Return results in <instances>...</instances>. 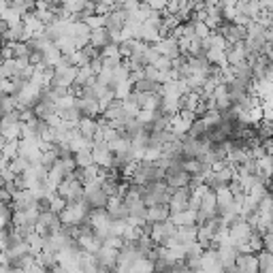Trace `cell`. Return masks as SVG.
<instances>
[{
	"label": "cell",
	"mask_w": 273,
	"mask_h": 273,
	"mask_svg": "<svg viewBox=\"0 0 273 273\" xmlns=\"http://www.w3.org/2000/svg\"><path fill=\"white\" fill-rule=\"evenodd\" d=\"M88 211H90V205H88L86 197L75 199V201H68V203L64 205V209L58 214L60 224H62V226L82 224V222L86 220V216H88Z\"/></svg>",
	"instance_id": "1"
},
{
	"label": "cell",
	"mask_w": 273,
	"mask_h": 273,
	"mask_svg": "<svg viewBox=\"0 0 273 273\" xmlns=\"http://www.w3.org/2000/svg\"><path fill=\"white\" fill-rule=\"evenodd\" d=\"M56 192L60 197H62L66 203L68 201H75V199H82L84 197V188H82V181H79L73 173H68V175H64V179L58 184V188H56Z\"/></svg>",
	"instance_id": "2"
},
{
	"label": "cell",
	"mask_w": 273,
	"mask_h": 273,
	"mask_svg": "<svg viewBox=\"0 0 273 273\" xmlns=\"http://www.w3.org/2000/svg\"><path fill=\"white\" fill-rule=\"evenodd\" d=\"M90 154H92V163L98 167L107 169L113 165V151L107 147V143H94L92 149H90Z\"/></svg>",
	"instance_id": "3"
},
{
	"label": "cell",
	"mask_w": 273,
	"mask_h": 273,
	"mask_svg": "<svg viewBox=\"0 0 273 273\" xmlns=\"http://www.w3.org/2000/svg\"><path fill=\"white\" fill-rule=\"evenodd\" d=\"M235 267H237L239 273H256L258 271L256 254H254V252H237Z\"/></svg>",
	"instance_id": "4"
},
{
	"label": "cell",
	"mask_w": 273,
	"mask_h": 273,
	"mask_svg": "<svg viewBox=\"0 0 273 273\" xmlns=\"http://www.w3.org/2000/svg\"><path fill=\"white\" fill-rule=\"evenodd\" d=\"M126 17H128V11L126 9H111V11L105 15V28L107 30H120L124 24H126Z\"/></svg>",
	"instance_id": "5"
},
{
	"label": "cell",
	"mask_w": 273,
	"mask_h": 273,
	"mask_svg": "<svg viewBox=\"0 0 273 273\" xmlns=\"http://www.w3.org/2000/svg\"><path fill=\"white\" fill-rule=\"evenodd\" d=\"M75 244L79 246V250H84V252H94L103 246V239H98L94 232H84V235H79L77 239H75Z\"/></svg>",
	"instance_id": "6"
},
{
	"label": "cell",
	"mask_w": 273,
	"mask_h": 273,
	"mask_svg": "<svg viewBox=\"0 0 273 273\" xmlns=\"http://www.w3.org/2000/svg\"><path fill=\"white\" fill-rule=\"evenodd\" d=\"M171 216L169 205L167 203H156V205H147L145 207V220L147 222H163Z\"/></svg>",
	"instance_id": "7"
},
{
	"label": "cell",
	"mask_w": 273,
	"mask_h": 273,
	"mask_svg": "<svg viewBox=\"0 0 273 273\" xmlns=\"http://www.w3.org/2000/svg\"><path fill=\"white\" fill-rule=\"evenodd\" d=\"M169 220L173 222L175 226H181V224H197V209H181V211H175V214H171Z\"/></svg>",
	"instance_id": "8"
},
{
	"label": "cell",
	"mask_w": 273,
	"mask_h": 273,
	"mask_svg": "<svg viewBox=\"0 0 273 273\" xmlns=\"http://www.w3.org/2000/svg\"><path fill=\"white\" fill-rule=\"evenodd\" d=\"M175 237L179 244H190V241H197V224H181L175 226Z\"/></svg>",
	"instance_id": "9"
},
{
	"label": "cell",
	"mask_w": 273,
	"mask_h": 273,
	"mask_svg": "<svg viewBox=\"0 0 273 273\" xmlns=\"http://www.w3.org/2000/svg\"><path fill=\"white\" fill-rule=\"evenodd\" d=\"M109 43V32H107V28H94V30H90V34H88V45H92L96 49H100L103 45Z\"/></svg>",
	"instance_id": "10"
},
{
	"label": "cell",
	"mask_w": 273,
	"mask_h": 273,
	"mask_svg": "<svg viewBox=\"0 0 273 273\" xmlns=\"http://www.w3.org/2000/svg\"><path fill=\"white\" fill-rule=\"evenodd\" d=\"M41 58H43V62L47 64V66H56L58 62H60V58H62V52L54 45V41L49 43V45H45L43 49H41Z\"/></svg>",
	"instance_id": "11"
},
{
	"label": "cell",
	"mask_w": 273,
	"mask_h": 273,
	"mask_svg": "<svg viewBox=\"0 0 273 273\" xmlns=\"http://www.w3.org/2000/svg\"><path fill=\"white\" fill-rule=\"evenodd\" d=\"M256 262L260 273H273V252L269 250H258L256 252Z\"/></svg>",
	"instance_id": "12"
},
{
	"label": "cell",
	"mask_w": 273,
	"mask_h": 273,
	"mask_svg": "<svg viewBox=\"0 0 273 273\" xmlns=\"http://www.w3.org/2000/svg\"><path fill=\"white\" fill-rule=\"evenodd\" d=\"M96 128H98L96 118H90V115H82V118H79L77 130H79V133H82L84 137H92V135L96 133Z\"/></svg>",
	"instance_id": "13"
},
{
	"label": "cell",
	"mask_w": 273,
	"mask_h": 273,
	"mask_svg": "<svg viewBox=\"0 0 273 273\" xmlns=\"http://www.w3.org/2000/svg\"><path fill=\"white\" fill-rule=\"evenodd\" d=\"M0 17L5 19L7 28H13V26H19V24H22V13L15 11V9H11V7H5L3 11H0Z\"/></svg>",
	"instance_id": "14"
},
{
	"label": "cell",
	"mask_w": 273,
	"mask_h": 273,
	"mask_svg": "<svg viewBox=\"0 0 273 273\" xmlns=\"http://www.w3.org/2000/svg\"><path fill=\"white\" fill-rule=\"evenodd\" d=\"M58 115L62 118V120H64V122H66L68 126H77L79 118H82V111H79L75 105H70V107L62 109V111H58Z\"/></svg>",
	"instance_id": "15"
},
{
	"label": "cell",
	"mask_w": 273,
	"mask_h": 273,
	"mask_svg": "<svg viewBox=\"0 0 273 273\" xmlns=\"http://www.w3.org/2000/svg\"><path fill=\"white\" fill-rule=\"evenodd\" d=\"M107 192L103 190V188H96L94 192H90V194L86 197V201H88V205L90 207H105L107 205Z\"/></svg>",
	"instance_id": "16"
},
{
	"label": "cell",
	"mask_w": 273,
	"mask_h": 273,
	"mask_svg": "<svg viewBox=\"0 0 273 273\" xmlns=\"http://www.w3.org/2000/svg\"><path fill=\"white\" fill-rule=\"evenodd\" d=\"M199 118L203 120L207 128H214V126H218L222 122V111L220 109H207L205 113H201Z\"/></svg>",
	"instance_id": "17"
},
{
	"label": "cell",
	"mask_w": 273,
	"mask_h": 273,
	"mask_svg": "<svg viewBox=\"0 0 273 273\" xmlns=\"http://www.w3.org/2000/svg\"><path fill=\"white\" fill-rule=\"evenodd\" d=\"M158 88H160V84L151 82L147 77H141L133 84V90H137V92H158Z\"/></svg>",
	"instance_id": "18"
},
{
	"label": "cell",
	"mask_w": 273,
	"mask_h": 273,
	"mask_svg": "<svg viewBox=\"0 0 273 273\" xmlns=\"http://www.w3.org/2000/svg\"><path fill=\"white\" fill-rule=\"evenodd\" d=\"M28 165H30V163H28V160H26L22 154H17V156H13L11 160H9V169H11L15 175H22L24 171L28 169Z\"/></svg>",
	"instance_id": "19"
},
{
	"label": "cell",
	"mask_w": 273,
	"mask_h": 273,
	"mask_svg": "<svg viewBox=\"0 0 273 273\" xmlns=\"http://www.w3.org/2000/svg\"><path fill=\"white\" fill-rule=\"evenodd\" d=\"M9 7L24 15L28 11H34V0H9Z\"/></svg>",
	"instance_id": "20"
},
{
	"label": "cell",
	"mask_w": 273,
	"mask_h": 273,
	"mask_svg": "<svg viewBox=\"0 0 273 273\" xmlns=\"http://www.w3.org/2000/svg\"><path fill=\"white\" fill-rule=\"evenodd\" d=\"M82 22L90 28V30H94V28H103L105 26V15H98V13H92V15H86L82 17Z\"/></svg>",
	"instance_id": "21"
},
{
	"label": "cell",
	"mask_w": 273,
	"mask_h": 273,
	"mask_svg": "<svg viewBox=\"0 0 273 273\" xmlns=\"http://www.w3.org/2000/svg\"><path fill=\"white\" fill-rule=\"evenodd\" d=\"M73 158H75V165H77V167H88V165H92V154H90V149L75 151Z\"/></svg>",
	"instance_id": "22"
},
{
	"label": "cell",
	"mask_w": 273,
	"mask_h": 273,
	"mask_svg": "<svg viewBox=\"0 0 273 273\" xmlns=\"http://www.w3.org/2000/svg\"><path fill=\"white\" fill-rule=\"evenodd\" d=\"M188 22H192V28H194V36L197 38H205L211 32V28L205 22H194V19H188Z\"/></svg>",
	"instance_id": "23"
},
{
	"label": "cell",
	"mask_w": 273,
	"mask_h": 273,
	"mask_svg": "<svg viewBox=\"0 0 273 273\" xmlns=\"http://www.w3.org/2000/svg\"><path fill=\"white\" fill-rule=\"evenodd\" d=\"M151 66L158 68V70H169V68H171V58H167V56H158L154 62H151Z\"/></svg>",
	"instance_id": "24"
},
{
	"label": "cell",
	"mask_w": 273,
	"mask_h": 273,
	"mask_svg": "<svg viewBox=\"0 0 273 273\" xmlns=\"http://www.w3.org/2000/svg\"><path fill=\"white\" fill-rule=\"evenodd\" d=\"M11 199H13V194H11V192H9L5 186H0V203H11Z\"/></svg>",
	"instance_id": "25"
},
{
	"label": "cell",
	"mask_w": 273,
	"mask_h": 273,
	"mask_svg": "<svg viewBox=\"0 0 273 273\" xmlns=\"http://www.w3.org/2000/svg\"><path fill=\"white\" fill-rule=\"evenodd\" d=\"M147 7L154 9V11H163V9L167 7V0H149Z\"/></svg>",
	"instance_id": "26"
}]
</instances>
